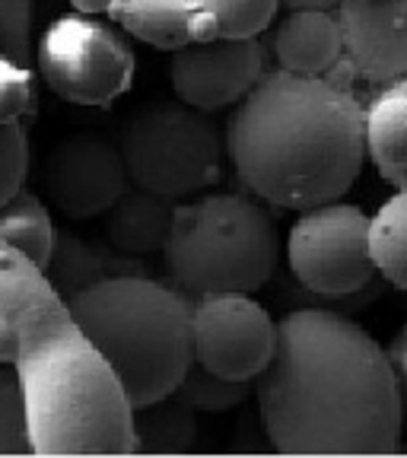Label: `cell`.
Returning <instances> with one entry per match:
<instances>
[{
    "instance_id": "cell-1",
    "label": "cell",
    "mask_w": 407,
    "mask_h": 458,
    "mask_svg": "<svg viewBox=\"0 0 407 458\" xmlns=\"http://www.w3.org/2000/svg\"><path fill=\"white\" fill-rule=\"evenodd\" d=\"M255 379L261 427L277 455H398V372L376 337L335 309H293L277 322Z\"/></svg>"
},
{
    "instance_id": "cell-2",
    "label": "cell",
    "mask_w": 407,
    "mask_h": 458,
    "mask_svg": "<svg viewBox=\"0 0 407 458\" xmlns=\"http://www.w3.org/2000/svg\"><path fill=\"white\" fill-rule=\"evenodd\" d=\"M226 157L255 198L306 210L351 191L366 163V108L325 77L267 71L236 102Z\"/></svg>"
},
{
    "instance_id": "cell-3",
    "label": "cell",
    "mask_w": 407,
    "mask_h": 458,
    "mask_svg": "<svg viewBox=\"0 0 407 458\" xmlns=\"http://www.w3.org/2000/svg\"><path fill=\"white\" fill-rule=\"evenodd\" d=\"M36 455H134V404L122 376L73 322L67 300L16 318Z\"/></svg>"
},
{
    "instance_id": "cell-4",
    "label": "cell",
    "mask_w": 407,
    "mask_h": 458,
    "mask_svg": "<svg viewBox=\"0 0 407 458\" xmlns=\"http://www.w3.org/2000/svg\"><path fill=\"white\" fill-rule=\"evenodd\" d=\"M67 309L122 376L134 408L172 394L191 369V296L179 286L150 274H122L67 296Z\"/></svg>"
},
{
    "instance_id": "cell-5",
    "label": "cell",
    "mask_w": 407,
    "mask_h": 458,
    "mask_svg": "<svg viewBox=\"0 0 407 458\" xmlns=\"http://www.w3.org/2000/svg\"><path fill=\"white\" fill-rule=\"evenodd\" d=\"M280 233L265 204L233 191L175 204L163 249L169 284L182 293H258L277 271Z\"/></svg>"
},
{
    "instance_id": "cell-6",
    "label": "cell",
    "mask_w": 407,
    "mask_h": 458,
    "mask_svg": "<svg viewBox=\"0 0 407 458\" xmlns=\"http://www.w3.org/2000/svg\"><path fill=\"white\" fill-rule=\"evenodd\" d=\"M131 185L182 200L208 191L223 175L226 137L210 112L182 99L137 108L118 137Z\"/></svg>"
},
{
    "instance_id": "cell-7",
    "label": "cell",
    "mask_w": 407,
    "mask_h": 458,
    "mask_svg": "<svg viewBox=\"0 0 407 458\" xmlns=\"http://www.w3.org/2000/svg\"><path fill=\"white\" fill-rule=\"evenodd\" d=\"M38 73L71 106L108 108L134 83V51L93 13H64L42 32Z\"/></svg>"
},
{
    "instance_id": "cell-8",
    "label": "cell",
    "mask_w": 407,
    "mask_h": 458,
    "mask_svg": "<svg viewBox=\"0 0 407 458\" xmlns=\"http://www.w3.org/2000/svg\"><path fill=\"white\" fill-rule=\"evenodd\" d=\"M369 220L347 200H325L300 210L286 236L290 274L325 300L363 293L379 277L369 251Z\"/></svg>"
},
{
    "instance_id": "cell-9",
    "label": "cell",
    "mask_w": 407,
    "mask_h": 458,
    "mask_svg": "<svg viewBox=\"0 0 407 458\" xmlns=\"http://www.w3.org/2000/svg\"><path fill=\"white\" fill-rule=\"evenodd\" d=\"M194 360L216 376L255 382L277 351L280 328L251 293L194 296Z\"/></svg>"
},
{
    "instance_id": "cell-10",
    "label": "cell",
    "mask_w": 407,
    "mask_h": 458,
    "mask_svg": "<svg viewBox=\"0 0 407 458\" xmlns=\"http://www.w3.org/2000/svg\"><path fill=\"white\" fill-rule=\"evenodd\" d=\"M131 188L122 147L99 134L57 140L42 163V191L71 220L102 216Z\"/></svg>"
},
{
    "instance_id": "cell-11",
    "label": "cell",
    "mask_w": 407,
    "mask_h": 458,
    "mask_svg": "<svg viewBox=\"0 0 407 458\" xmlns=\"http://www.w3.org/2000/svg\"><path fill=\"white\" fill-rule=\"evenodd\" d=\"M267 73V48L251 38H210L172 51V89L182 102L220 112L242 102Z\"/></svg>"
},
{
    "instance_id": "cell-12",
    "label": "cell",
    "mask_w": 407,
    "mask_h": 458,
    "mask_svg": "<svg viewBox=\"0 0 407 458\" xmlns=\"http://www.w3.org/2000/svg\"><path fill=\"white\" fill-rule=\"evenodd\" d=\"M337 20L360 80L388 86L407 77V0H341Z\"/></svg>"
},
{
    "instance_id": "cell-13",
    "label": "cell",
    "mask_w": 407,
    "mask_h": 458,
    "mask_svg": "<svg viewBox=\"0 0 407 458\" xmlns=\"http://www.w3.org/2000/svg\"><path fill=\"white\" fill-rule=\"evenodd\" d=\"M172 220H175V200L131 185L102 214V236L114 251L147 258L165 249Z\"/></svg>"
},
{
    "instance_id": "cell-14",
    "label": "cell",
    "mask_w": 407,
    "mask_h": 458,
    "mask_svg": "<svg viewBox=\"0 0 407 458\" xmlns=\"http://www.w3.org/2000/svg\"><path fill=\"white\" fill-rule=\"evenodd\" d=\"M343 55L337 10H290L274 32V57L284 71L322 77Z\"/></svg>"
},
{
    "instance_id": "cell-15",
    "label": "cell",
    "mask_w": 407,
    "mask_h": 458,
    "mask_svg": "<svg viewBox=\"0 0 407 458\" xmlns=\"http://www.w3.org/2000/svg\"><path fill=\"white\" fill-rule=\"evenodd\" d=\"M122 274H147L143 258L114 251L112 245L106 251L96 242H86L71 229H57L55 249H51L48 265H45V277L64 300L86 290V286L99 284V280L122 277Z\"/></svg>"
},
{
    "instance_id": "cell-16",
    "label": "cell",
    "mask_w": 407,
    "mask_h": 458,
    "mask_svg": "<svg viewBox=\"0 0 407 458\" xmlns=\"http://www.w3.org/2000/svg\"><path fill=\"white\" fill-rule=\"evenodd\" d=\"M366 157L394 188L407 179V89L388 83L366 106Z\"/></svg>"
},
{
    "instance_id": "cell-17",
    "label": "cell",
    "mask_w": 407,
    "mask_h": 458,
    "mask_svg": "<svg viewBox=\"0 0 407 458\" xmlns=\"http://www.w3.org/2000/svg\"><path fill=\"white\" fill-rule=\"evenodd\" d=\"M191 0H118L108 7L124 32L157 51H179L191 42Z\"/></svg>"
},
{
    "instance_id": "cell-18",
    "label": "cell",
    "mask_w": 407,
    "mask_h": 458,
    "mask_svg": "<svg viewBox=\"0 0 407 458\" xmlns=\"http://www.w3.org/2000/svg\"><path fill=\"white\" fill-rule=\"evenodd\" d=\"M134 439L140 455H182L198 443V411L175 392L134 408Z\"/></svg>"
},
{
    "instance_id": "cell-19",
    "label": "cell",
    "mask_w": 407,
    "mask_h": 458,
    "mask_svg": "<svg viewBox=\"0 0 407 458\" xmlns=\"http://www.w3.org/2000/svg\"><path fill=\"white\" fill-rule=\"evenodd\" d=\"M191 42L251 38L265 32L280 10V0H191Z\"/></svg>"
},
{
    "instance_id": "cell-20",
    "label": "cell",
    "mask_w": 407,
    "mask_h": 458,
    "mask_svg": "<svg viewBox=\"0 0 407 458\" xmlns=\"http://www.w3.org/2000/svg\"><path fill=\"white\" fill-rule=\"evenodd\" d=\"M55 236L57 226L51 220V210L36 191L20 188L0 208V242L13 245L29 261H36L42 271L48 265L51 249H55Z\"/></svg>"
},
{
    "instance_id": "cell-21",
    "label": "cell",
    "mask_w": 407,
    "mask_h": 458,
    "mask_svg": "<svg viewBox=\"0 0 407 458\" xmlns=\"http://www.w3.org/2000/svg\"><path fill=\"white\" fill-rule=\"evenodd\" d=\"M369 251L379 277L407 293V185L372 214Z\"/></svg>"
},
{
    "instance_id": "cell-22",
    "label": "cell",
    "mask_w": 407,
    "mask_h": 458,
    "mask_svg": "<svg viewBox=\"0 0 407 458\" xmlns=\"http://www.w3.org/2000/svg\"><path fill=\"white\" fill-rule=\"evenodd\" d=\"M61 300L64 296L51 286V280L45 277V271L36 261H29L13 245L0 242V312L20 318L32 309L51 306Z\"/></svg>"
},
{
    "instance_id": "cell-23",
    "label": "cell",
    "mask_w": 407,
    "mask_h": 458,
    "mask_svg": "<svg viewBox=\"0 0 407 458\" xmlns=\"http://www.w3.org/2000/svg\"><path fill=\"white\" fill-rule=\"evenodd\" d=\"M249 392H251L249 382L216 376L214 369L200 366L198 360H194L191 369L185 372V379L175 388V394L185 398L198 414H223V411L239 408L249 398Z\"/></svg>"
},
{
    "instance_id": "cell-24",
    "label": "cell",
    "mask_w": 407,
    "mask_h": 458,
    "mask_svg": "<svg viewBox=\"0 0 407 458\" xmlns=\"http://www.w3.org/2000/svg\"><path fill=\"white\" fill-rule=\"evenodd\" d=\"M0 455H36L20 372L13 363H0Z\"/></svg>"
},
{
    "instance_id": "cell-25",
    "label": "cell",
    "mask_w": 407,
    "mask_h": 458,
    "mask_svg": "<svg viewBox=\"0 0 407 458\" xmlns=\"http://www.w3.org/2000/svg\"><path fill=\"white\" fill-rule=\"evenodd\" d=\"M29 175V131L26 124L0 122V208L13 198L20 188H26Z\"/></svg>"
},
{
    "instance_id": "cell-26",
    "label": "cell",
    "mask_w": 407,
    "mask_h": 458,
    "mask_svg": "<svg viewBox=\"0 0 407 458\" xmlns=\"http://www.w3.org/2000/svg\"><path fill=\"white\" fill-rule=\"evenodd\" d=\"M32 13L36 0H0V55L32 67Z\"/></svg>"
},
{
    "instance_id": "cell-27",
    "label": "cell",
    "mask_w": 407,
    "mask_h": 458,
    "mask_svg": "<svg viewBox=\"0 0 407 458\" xmlns=\"http://www.w3.org/2000/svg\"><path fill=\"white\" fill-rule=\"evenodd\" d=\"M32 67L0 55V122H16L32 112Z\"/></svg>"
},
{
    "instance_id": "cell-28",
    "label": "cell",
    "mask_w": 407,
    "mask_h": 458,
    "mask_svg": "<svg viewBox=\"0 0 407 458\" xmlns=\"http://www.w3.org/2000/svg\"><path fill=\"white\" fill-rule=\"evenodd\" d=\"M388 357L398 372V386H401V411H404V427H407V322L401 325V331L388 344Z\"/></svg>"
},
{
    "instance_id": "cell-29",
    "label": "cell",
    "mask_w": 407,
    "mask_h": 458,
    "mask_svg": "<svg viewBox=\"0 0 407 458\" xmlns=\"http://www.w3.org/2000/svg\"><path fill=\"white\" fill-rule=\"evenodd\" d=\"M20 357V325L13 315L0 312V363H16Z\"/></svg>"
},
{
    "instance_id": "cell-30",
    "label": "cell",
    "mask_w": 407,
    "mask_h": 458,
    "mask_svg": "<svg viewBox=\"0 0 407 458\" xmlns=\"http://www.w3.org/2000/svg\"><path fill=\"white\" fill-rule=\"evenodd\" d=\"M341 0H280L286 10H337Z\"/></svg>"
},
{
    "instance_id": "cell-31",
    "label": "cell",
    "mask_w": 407,
    "mask_h": 458,
    "mask_svg": "<svg viewBox=\"0 0 407 458\" xmlns=\"http://www.w3.org/2000/svg\"><path fill=\"white\" fill-rule=\"evenodd\" d=\"M118 4V0H71V7L80 10V13H108V7Z\"/></svg>"
}]
</instances>
